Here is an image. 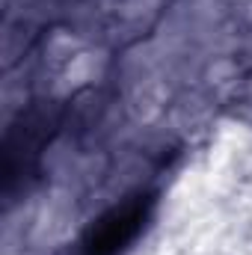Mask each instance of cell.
Instances as JSON below:
<instances>
[{"mask_svg": "<svg viewBox=\"0 0 252 255\" xmlns=\"http://www.w3.org/2000/svg\"><path fill=\"white\" fill-rule=\"evenodd\" d=\"M142 223V202H130L122 208H113L107 217H101L95 223V229L89 232L83 253L86 255H116L125 244L133 241V235L139 232Z\"/></svg>", "mask_w": 252, "mask_h": 255, "instance_id": "obj_1", "label": "cell"}]
</instances>
